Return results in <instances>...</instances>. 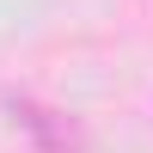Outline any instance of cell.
Wrapping results in <instances>:
<instances>
[{"mask_svg":"<svg viewBox=\"0 0 153 153\" xmlns=\"http://www.w3.org/2000/svg\"><path fill=\"white\" fill-rule=\"evenodd\" d=\"M12 117H19V129L37 141V153H80V129H74L61 110H49V104H31V98H19L12 104Z\"/></svg>","mask_w":153,"mask_h":153,"instance_id":"1","label":"cell"}]
</instances>
